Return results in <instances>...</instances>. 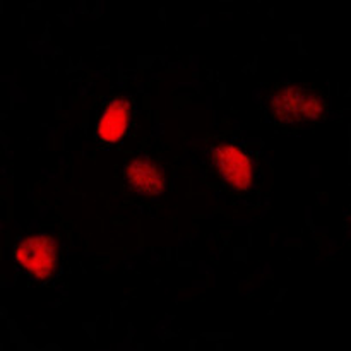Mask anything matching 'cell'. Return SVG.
Wrapping results in <instances>:
<instances>
[{
    "mask_svg": "<svg viewBox=\"0 0 351 351\" xmlns=\"http://www.w3.org/2000/svg\"><path fill=\"white\" fill-rule=\"evenodd\" d=\"M14 259L19 269L24 271L33 281H50L57 274L60 263L57 240L47 233L24 237L17 242Z\"/></svg>",
    "mask_w": 351,
    "mask_h": 351,
    "instance_id": "2",
    "label": "cell"
},
{
    "mask_svg": "<svg viewBox=\"0 0 351 351\" xmlns=\"http://www.w3.org/2000/svg\"><path fill=\"white\" fill-rule=\"evenodd\" d=\"M132 122V105L125 96H112L101 106L95 139L101 147H117L123 143Z\"/></svg>",
    "mask_w": 351,
    "mask_h": 351,
    "instance_id": "4",
    "label": "cell"
},
{
    "mask_svg": "<svg viewBox=\"0 0 351 351\" xmlns=\"http://www.w3.org/2000/svg\"><path fill=\"white\" fill-rule=\"evenodd\" d=\"M269 117L281 125H311L319 122L328 110L324 96L300 84H283L266 99Z\"/></svg>",
    "mask_w": 351,
    "mask_h": 351,
    "instance_id": "1",
    "label": "cell"
},
{
    "mask_svg": "<svg viewBox=\"0 0 351 351\" xmlns=\"http://www.w3.org/2000/svg\"><path fill=\"white\" fill-rule=\"evenodd\" d=\"M211 163L226 187L249 191L256 178V163L245 149L232 143H218L211 149Z\"/></svg>",
    "mask_w": 351,
    "mask_h": 351,
    "instance_id": "3",
    "label": "cell"
},
{
    "mask_svg": "<svg viewBox=\"0 0 351 351\" xmlns=\"http://www.w3.org/2000/svg\"><path fill=\"white\" fill-rule=\"evenodd\" d=\"M123 182L127 191L139 197H154L167 187L163 168L149 156H136L127 161L123 167Z\"/></svg>",
    "mask_w": 351,
    "mask_h": 351,
    "instance_id": "5",
    "label": "cell"
}]
</instances>
